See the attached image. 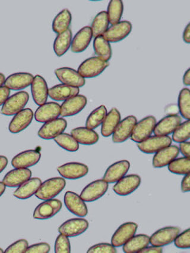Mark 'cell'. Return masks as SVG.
<instances>
[{
    "instance_id": "8fae6325",
    "label": "cell",
    "mask_w": 190,
    "mask_h": 253,
    "mask_svg": "<svg viewBox=\"0 0 190 253\" xmlns=\"http://www.w3.org/2000/svg\"><path fill=\"white\" fill-rule=\"evenodd\" d=\"M141 184V178L137 174L124 176L119 179L113 187L114 192L116 195L125 196L130 195L136 191Z\"/></svg>"
},
{
    "instance_id": "d6a6232c",
    "label": "cell",
    "mask_w": 190,
    "mask_h": 253,
    "mask_svg": "<svg viewBox=\"0 0 190 253\" xmlns=\"http://www.w3.org/2000/svg\"><path fill=\"white\" fill-rule=\"evenodd\" d=\"M150 243V237L147 235H134L123 246V252L126 253H139Z\"/></svg>"
},
{
    "instance_id": "277c9868",
    "label": "cell",
    "mask_w": 190,
    "mask_h": 253,
    "mask_svg": "<svg viewBox=\"0 0 190 253\" xmlns=\"http://www.w3.org/2000/svg\"><path fill=\"white\" fill-rule=\"evenodd\" d=\"M156 120L153 116H148L140 120L133 129L131 139L134 142L140 143L151 136L156 125Z\"/></svg>"
},
{
    "instance_id": "816d5d0a",
    "label": "cell",
    "mask_w": 190,
    "mask_h": 253,
    "mask_svg": "<svg viewBox=\"0 0 190 253\" xmlns=\"http://www.w3.org/2000/svg\"><path fill=\"white\" fill-rule=\"evenodd\" d=\"M190 173L184 176L181 182V190L184 193L189 192L190 190Z\"/></svg>"
},
{
    "instance_id": "ab89813d",
    "label": "cell",
    "mask_w": 190,
    "mask_h": 253,
    "mask_svg": "<svg viewBox=\"0 0 190 253\" xmlns=\"http://www.w3.org/2000/svg\"><path fill=\"white\" fill-rule=\"evenodd\" d=\"M168 170L178 175H187L190 172V160L183 157L175 159L168 165Z\"/></svg>"
},
{
    "instance_id": "db71d44e",
    "label": "cell",
    "mask_w": 190,
    "mask_h": 253,
    "mask_svg": "<svg viewBox=\"0 0 190 253\" xmlns=\"http://www.w3.org/2000/svg\"><path fill=\"white\" fill-rule=\"evenodd\" d=\"M165 112L166 114H168L169 116L171 115H177L179 110L176 105H170L165 109Z\"/></svg>"
},
{
    "instance_id": "6da1fadb",
    "label": "cell",
    "mask_w": 190,
    "mask_h": 253,
    "mask_svg": "<svg viewBox=\"0 0 190 253\" xmlns=\"http://www.w3.org/2000/svg\"><path fill=\"white\" fill-rule=\"evenodd\" d=\"M65 179L60 177L52 178L47 179L40 185L35 196L42 201H48L57 196L65 188Z\"/></svg>"
},
{
    "instance_id": "f907efd6",
    "label": "cell",
    "mask_w": 190,
    "mask_h": 253,
    "mask_svg": "<svg viewBox=\"0 0 190 253\" xmlns=\"http://www.w3.org/2000/svg\"><path fill=\"white\" fill-rule=\"evenodd\" d=\"M180 151L184 155V157H190V143L189 142H184L180 143Z\"/></svg>"
},
{
    "instance_id": "3957f363",
    "label": "cell",
    "mask_w": 190,
    "mask_h": 253,
    "mask_svg": "<svg viewBox=\"0 0 190 253\" xmlns=\"http://www.w3.org/2000/svg\"><path fill=\"white\" fill-rule=\"evenodd\" d=\"M29 99V94L25 91L14 94L2 105L1 113L6 116H15L19 112L24 110Z\"/></svg>"
},
{
    "instance_id": "9f6ffc18",
    "label": "cell",
    "mask_w": 190,
    "mask_h": 253,
    "mask_svg": "<svg viewBox=\"0 0 190 253\" xmlns=\"http://www.w3.org/2000/svg\"><path fill=\"white\" fill-rule=\"evenodd\" d=\"M8 159L4 156L0 155V173L5 169L8 165Z\"/></svg>"
},
{
    "instance_id": "7dc6e473",
    "label": "cell",
    "mask_w": 190,
    "mask_h": 253,
    "mask_svg": "<svg viewBox=\"0 0 190 253\" xmlns=\"http://www.w3.org/2000/svg\"><path fill=\"white\" fill-rule=\"evenodd\" d=\"M27 240L22 239L17 241L5 250V253H24L28 248Z\"/></svg>"
},
{
    "instance_id": "d6986e66",
    "label": "cell",
    "mask_w": 190,
    "mask_h": 253,
    "mask_svg": "<svg viewBox=\"0 0 190 253\" xmlns=\"http://www.w3.org/2000/svg\"><path fill=\"white\" fill-rule=\"evenodd\" d=\"M130 168V163L122 160L111 165L105 172L103 179L108 184L115 183L127 174Z\"/></svg>"
},
{
    "instance_id": "60d3db41",
    "label": "cell",
    "mask_w": 190,
    "mask_h": 253,
    "mask_svg": "<svg viewBox=\"0 0 190 253\" xmlns=\"http://www.w3.org/2000/svg\"><path fill=\"white\" fill-rule=\"evenodd\" d=\"M178 110L184 118L187 120L190 118V92L188 88H184L180 91L178 96Z\"/></svg>"
},
{
    "instance_id": "30bf717a",
    "label": "cell",
    "mask_w": 190,
    "mask_h": 253,
    "mask_svg": "<svg viewBox=\"0 0 190 253\" xmlns=\"http://www.w3.org/2000/svg\"><path fill=\"white\" fill-rule=\"evenodd\" d=\"M180 229L177 226H167L154 232L150 238L152 246L163 247L174 242L175 238L180 234Z\"/></svg>"
},
{
    "instance_id": "484cf974",
    "label": "cell",
    "mask_w": 190,
    "mask_h": 253,
    "mask_svg": "<svg viewBox=\"0 0 190 253\" xmlns=\"http://www.w3.org/2000/svg\"><path fill=\"white\" fill-rule=\"evenodd\" d=\"M34 79V76L31 73H14L5 79L4 86L13 90L24 89L31 85Z\"/></svg>"
},
{
    "instance_id": "ba28073f",
    "label": "cell",
    "mask_w": 190,
    "mask_h": 253,
    "mask_svg": "<svg viewBox=\"0 0 190 253\" xmlns=\"http://www.w3.org/2000/svg\"><path fill=\"white\" fill-rule=\"evenodd\" d=\"M132 28L130 22L126 20L119 22L117 24L111 26L102 36L110 43L120 42L130 35Z\"/></svg>"
},
{
    "instance_id": "ffe728a7",
    "label": "cell",
    "mask_w": 190,
    "mask_h": 253,
    "mask_svg": "<svg viewBox=\"0 0 190 253\" xmlns=\"http://www.w3.org/2000/svg\"><path fill=\"white\" fill-rule=\"evenodd\" d=\"M34 119V113L31 109L26 108L15 115L8 126L11 133H20L31 125Z\"/></svg>"
},
{
    "instance_id": "2e32d148",
    "label": "cell",
    "mask_w": 190,
    "mask_h": 253,
    "mask_svg": "<svg viewBox=\"0 0 190 253\" xmlns=\"http://www.w3.org/2000/svg\"><path fill=\"white\" fill-rule=\"evenodd\" d=\"M64 204L67 210L76 216L84 217L88 213L85 203L75 192L70 191L66 192L64 195Z\"/></svg>"
},
{
    "instance_id": "7c38bea8",
    "label": "cell",
    "mask_w": 190,
    "mask_h": 253,
    "mask_svg": "<svg viewBox=\"0 0 190 253\" xmlns=\"http://www.w3.org/2000/svg\"><path fill=\"white\" fill-rule=\"evenodd\" d=\"M55 75L61 83L68 86L81 87L86 84L85 79L75 69L69 67H63L55 70Z\"/></svg>"
},
{
    "instance_id": "83f0119b",
    "label": "cell",
    "mask_w": 190,
    "mask_h": 253,
    "mask_svg": "<svg viewBox=\"0 0 190 253\" xmlns=\"http://www.w3.org/2000/svg\"><path fill=\"white\" fill-rule=\"evenodd\" d=\"M93 34L91 28L85 26L81 29L76 34L72 42V51L80 53L85 51L92 40Z\"/></svg>"
},
{
    "instance_id": "ac0fdd59",
    "label": "cell",
    "mask_w": 190,
    "mask_h": 253,
    "mask_svg": "<svg viewBox=\"0 0 190 253\" xmlns=\"http://www.w3.org/2000/svg\"><path fill=\"white\" fill-rule=\"evenodd\" d=\"M61 115V106L56 102H48L40 105L35 112L37 122L45 123L58 119Z\"/></svg>"
},
{
    "instance_id": "c3c4849f",
    "label": "cell",
    "mask_w": 190,
    "mask_h": 253,
    "mask_svg": "<svg viewBox=\"0 0 190 253\" xmlns=\"http://www.w3.org/2000/svg\"><path fill=\"white\" fill-rule=\"evenodd\" d=\"M51 247L46 243L34 244L28 247L25 253H48L50 252Z\"/></svg>"
},
{
    "instance_id": "f1b7e54d",
    "label": "cell",
    "mask_w": 190,
    "mask_h": 253,
    "mask_svg": "<svg viewBox=\"0 0 190 253\" xmlns=\"http://www.w3.org/2000/svg\"><path fill=\"white\" fill-rule=\"evenodd\" d=\"M79 92V88L61 84L50 88L48 90V96L54 101H65L77 95Z\"/></svg>"
},
{
    "instance_id": "9a60e30c",
    "label": "cell",
    "mask_w": 190,
    "mask_h": 253,
    "mask_svg": "<svg viewBox=\"0 0 190 253\" xmlns=\"http://www.w3.org/2000/svg\"><path fill=\"white\" fill-rule=\"evenodd\" d=\"M137 122L136 117L133 116H128L122 120L113 134V142L122 143L129 139Z\"/></svg>"
},
{
    "instance_id": "603a6c76",
    "label": "cell",
    "mask_w": 190,
    "mask_h": 253,
    "mask_svg": "<svg viewBox=\"0 0 190 253\" xmlns=\"http://www.w3.org/2000/svg\"><path fill=\"white\" fill-rule=\"evenodd\" d=\"M40 157L39 152L29 150L15 156L11 161V165L15 169H28L39 163Z\"/></svg>"
},
{
    "instance_id": "f5cc1de1",
    "label": "cell",
    "mask_w": 190,
    "mask_h": 253,
    "mask_svg": "<svg viewBox=\"0 0 190 253\" xmlns=\"http://www.w3.org/2000/svg\"><path fill=\"white\" fill-rule=\"evenodd\" d=\"M163 252L162 247L152 246L146 247L139 253H161Z\"/></svg>"
},
{
    "instance_id": "52a82bcc",
    "label": "cell",
    "mask_w": 190,
    "mask_h": 253,
    "mask_svg": "<svg viewBox=\"0 0 190 253\" xmlns=\"http://www.w3.org/2000/svg\"><path fill=\"white\" fill-rule=\"evenodd\" d=\"M108 189V183L104 179H98L84 188L80 198L86 202H95L104 196Z\"/></svg>"
},
{
    "instance_id": "4fadbf2b",
    "label": "cell",
    "mask_w": 190,
    "mask_h": 253,
    "mask_svg": "<svg viewBox=\"0 0 190 253\" xmlns=\"http://www.w3.org/2000/svg\"><path fill=\"white\" fill-rule=\"evenodd\" d=\"M89 222L83 218H73L67 220L58 228L60 234L68 237H75L82 234L89 228Z\"/></svg>"
},
{
    "instance_id": "bcb514c9",
    "label": "cell",
    "mask_w": 190,
    "mask_h": 253,
    "mask_svg": "<svg viewBox=\"0 0 190 253\" xmlns=\"http://www.w3.org/2000/svg\"><path fill=\"white\" fill-rule=\"evenodd\" d=\"M88 253H115V247L109 243H99L93 246L87 250Z\"/></svg>"
},
{
    "instance_id": "4dcf8cb0",
    "label": "cell",
    "mask_w": 190,
    "mask_h": 253,
    "mask_svg": "<svg viewBox=\"0 0 190 253\" xmlns=\"http://www.w3.org/2000/svg\"><path fill=\"white\" fill-rule=\"evenodd\" d=\"M42 184L39 178H30L14 192V196L22 200L28 199L35 195Z\"/></svg>"
},
{
    "instance_id": "e575fe53",
    "label": "cell",
    "mask_w": 190,
    "mask_h": 253,
    "mask_svg": "<svg viewBox=\"0 0 190 253\" xmlns=\"http://www.w3.org/2000/svg\"><path fill=\"white\" fill-rule=\"evenodd\" d=\"M72 20L71 13L69 10L64 9L55 17L52 22V30L55 33L60 34L68 30Z\"/></svg>"
},
{
    "instance_id": "7402d4cb",
    "label": "cell",
    "mask_w": 190,
    "mask_h": 253,
    "mask_svg": "<svg viewBox=\"0 0 190 253\" xmlns=\"http://www.w3.org/2000/svg\"><path fill=\"white\" fill-rule=\"evenodd\" d=\"M48 90L45 79L39 75L35 76L31 84L32 95L35 104L39 106L45 104L48 99Z\"/></svg>"
},
{
    "instance_id": "44dd1931",
    "label": "cell",
    "mask_w": 190,
    "mask_h": 253,
    "mask_svg": "<svg viewBox=\"0 0 190 253\" xmlns=\"http://www.w3.org/2000/svg\"><path fill=\"white\" fill-rule=\"evenodd\" d=\"M58 172L63 178L69 179H77L86 176L89 169L86 165L78 163H70L58 168Z\"/></svg>"
},
{
    "instance_id": "ee69618b",
    "label": "cell",
    "mask_w": 190,
    "mask_h": 253,
    "mask_svg": "<svg viewBox=\"0 0 190 253\" xmlns=\"http://www.w3.org/2000/svg\"><path fill=\"white\" fill-rule=\"evenodd\" d=\"M71 252L69 237L65 235L60 234L57 238L55 243V253H70Z\"/></svg>"
},
{
    "instance_id": "5bb4252c",
    "label": "cell",
    "mask_w": 190,
    "mask_h": 253,
    "mask_svg": "<svg viewBox=\"0 0 190 253\" xmlns=\"http://www.w3.org/2000/svg\"><path fill=\"white\" fill-rule=\"evenodd\" d=\"M137 228L138 225L136 223L129 222L123 223L114 232L111 238V244L115 247L123 246L135 235Z\"/></svg>"
},
{
    "instance_id": "b9f144b4",
    "label": "cell",
    "mask_w": 190,
    "mask_h": 253,
    "mask_svg": "<svg viewBox=\"0 0 190 253\" xmlns=\"http://www.w3.org/2000/svg\"><path fill=\"white\" fill-rule=\"evenodd\" d=\"M54 140L58 146L67 151L75 152L79 149L78 143L69 134L63 133L55 137Z\"/></svg>"
},
{
    "instance_id": "8d00e7d4",
    "label": "cell",
    "mask_w": 190,
    "mask_h": 253,
    "mask_svg": "<svg viewBox=\"0 0 190 253\" xmlns=\"http://www.w3.org/2000/svg\"><path fill=\"white\" fill-rule=\"evenodd\" d=\"M109 19L106 11H102L96 16L92 24V31L93 37L103 35L109 27Z\"/></svg>"
},
{
    "instance_id": "681fc988",
    "label": "cell",
    "mask_w": 190,
    "mask_h": 253,
    "mask_svg": "<svg viewBox=\"0 0 190 253\" xmlns=\"http://www.w3.org/2000/svg\"><path fill=\"white\" fill-rule=\"evenodd\" d=\"M10 90L7 87H0V107L3 105L7 99L9 98Z\"/></svg>"
},
{
    "instance_id": "d590c367",
    "label": "cell",
    "mask_w": 190,
    "mask_h": 253,
    "mask_svg": "<svg viewBox=\"0 0 190 253\" xmlns=\"http://www.w3.org/2000/svg\"><path fill=\"white\" fill-rule=\"evenodd\" d=\"M93 48L95 54L102 60L108 61L112 57V49L110 43L102 35L95 38Z\"/></svg>"
},
{
    "instance_id": "74e56055",
    "label": "cell",
    "mask_w": 190,
    "mask_h": 253,
    "mask_svg": "<svg viewBox=\"0 0 190 253\" xmlns=\"http://www.w3.org/2000/svg\"><path fill=\"white\" fill-rule=\"evenodd\" d=\"M124 11V4L121 0H112L108 4L107 14L111 25L117 24L120 22Z\"/></svg>"
},
{
    "instance_id": "e0dca14e",
    "label": "cell",
    "mask_w": 190,
    "mask_h": 253,
    "mask_svg": "<svg viewBox=\"0 0 190 253\" xmlns=\"http://www.w3.org/2000/svg\"><path fill=\"white\" fill-rule=\"evenodd\" d=\"M87 103L86 96L77 95L70 98L61 106V116L71 117L77 114L85 108Z\"/></svg>"
},
{
    "instance_id": "5b68a950",
    "label": "cell",
    "mask_w": 190,
    "mask_h": 253,
    "mask_svg": "<svg viewBox=\"0 0 190 253\" xmlns=\"http://www.w3.org/2000/svg\"><path fill=\"white\" fill-rule=\"evenodd\" d=\"M171 144L172 139L170 137L155 135L137 144V148L145 154H156L160 150L171 145Z\"/></svg>"
},
{
    "instance_id": "6f0895ef",
    "label": "cell",
    "mask_w": 190,
    "mask_h": 253,
    "mask_svg": "<svg viewBox=\"0 0 190 253\" xmlns=\"http://www.w3.org/2000/svg\"><path fill=\"white\" fill-rule=\"evenodd\" d=\"M183 83L186 86H189L190 84V69L187 70L183 76Z\"/></svg>"
},
{
    "instance_id": "7bdbcfd3",
    "label": "cell",
    "mask_w": 190,
    "mask_h": 253,
    "mask_svg": "<svg viewBox=\"0 0 190 253\" xmlns=\"http://www.w3.org/2000/svg\"><path fill=\"white\" fill-rule=\"evenodd\" d=\"M190 137V120L181 123L172 134V140L177 143L187 142Z\"/></svg>"
},
{
    "instance_id": "f6af8a7d",
    "label": "cell",
    "mask_w": 190,
    "mask_h": 253,
    "mask_svg": "<svg viewBox=\"0 0 190 253\" xmlns=\"http://www.w3.org/2000/svg\"><path fill=\"white\" fill-rule=\"evenodd\" d=\"M175 246L179 249H188L190 247V229H187L177 235L174 240Z\"/></svg>"
},
{
    "instance_id": "680465c9",
    "label": "cell",
    "mask_w": 190,
    "mask_h": 253,
    "mask_svg": "<svg viewBox=\"0 0 190 253\" xmlns=\"http://www.w3.org/2000/svg\"><path fill=\"white\" fill-rule=\"evenodd\" d=\"M5 188H6V186H5L3 182H0V197H1L4 193Z\"/></svg>"
},
{
    "instance_id": "7a4b0ae2",
    "label": "cell",
    "mask_w": 190,
    "mask_h": 253,
    "mask_svg": "<svg viewBox=\"0 0 190 253\" xmlns=\"http://www.w3.org/2000/svg\"><path fill=\"white\" fill-rule=\"evenodd\" d=\"M109 65V62L93 57L83 61L78 67L77 72L84 79L93 78L100 75Z\"/></svg>"
},
{
    "instance_id": "94428289",
    "label": "cell",
    "mask_w": 190,
    "mask_h": 253,
    "mask_svg": "<svg viewBox=\"0 0 190 253\" xmlns=\"http://www.w3.org/2000/svg\"><path fill=\"white\" fill-rule=\"evenodd\" d=\"M4 253L3 250L0 248V253Z\"/></svg>"
},
{
    "instance_id": "11a10c76",
    "label": "cell",
    "mask_w": 190,
    "mask_h": 253,
    "mask_svg": "<svg viewBox=\"0 0 190 253\" xmlns=\"http://www.w3.org/2000/svg\"><path fill=\"white\" fill-rule=\"evenodd\" d=\"M183 38L184 42L188 44L190 43V23L184 29Z\"/></svg>"
},
{
    "instance_id": "cb8c5ba5",
    "label": "cell",
    "mask_w": 190,
    "mask_h": 253,
    "mask_svg": "<svg viewBox=\"0 0 190 253\" xmlns=\"http://www.w3.org/2000/svg\"><path fill=\"white\" fill-rule=\"evenodd\" d=\"M181 118L177 115L166 116L156 123L154 128L156 136H168L174 133L181 123Z\"/></svg>"
},
{
    "instance_id": "1f68e13d",
    "label": "cell",
    "mask_w": 190,
    "mask_h": 253,
    "mask_svg": "<svg viewBox=\"0 0 190 253\" xmlns=\"http://www.w3.org/2000/svg\"><path fill=\"white\" fill-rule=\"evenodd\" d=\"M72 136L81 145H93L99 140V135L94 130L87 127H77L73 129Z\"/></svg>"
},
{
    "instance_id": "836d02e7",
    "label": "cell",
    "mask_w": 190,
    "mask_h": 253,
    "mask_svg": "<svg viewBox=\"0 0 190 253\" xmlns=\"http://www.w3.org/2000/svg\"><path fill=\"white\" fill-rule=\"evenodd\" d=\"M72 42V32L69 29L65 32L58 35L54 41V51L58 57H62L71 46Z\"/></svg>"
},
{
    "instance_id": "91938a15",
    "label": "cell",
    "mask_w": 190,
    "mask_h": 253,
    "mask_svg": "<svg viewBox=\"0 0 190 253\" xmlns=\"http://www.w3.org/2000/svg\"><path fill=\"white\" fill-rule=\"evenodd\" d=\"M5 81V76L2 73H0V87L2 86Z\"/></svg>"
},
{
    "instance_id": "9c48e42d",
    "label": "cell",
    "mask_w": 190,
    "mask_h": 253,
    "mask_svg": "<svg viewBox=\"0 0 190 253\" xmlns=\"http://www.w3.org/2000/svg\"><path fill=\"white\" fill-rule=\"evenodd\" d=\"M62 208V203L58 199H50L41 203L35 209L34 217L36 219L45 220L51 218Z\"/></svg>"
},
{
    "instance_id": "f546056e",
    "label": "cell",
    "mask_w": 190,
    "mask_h": 253,
    "mask_svg": "<svg viewBox=\"0 0 190 253\" xmlns=\"http://www.w3.org/2000/svg\"><path fill=\"white\" fill-rule=\"evenodd\" d=\"M121 122V114L117 109L113 108L107 114L102 124L101 134L105 137L113 135Z\"/></svg>"
},
{
    "instance_id": "8992f818",
    "label": "cell",
    "mask_w": 190,
    "mask_h": 253,
    "mask_svg": "<svg viewBox=\"0 0 190 253\" xmlns=\"http://www.w3.org/2000/svg\"><path fill=\"white\" fill-rule=\"evenodd\" d=\"M67 126V121L63 118L50 121L39 129L38 136L44 140L54 139L65 131Z\"/></svg>"
},
{
    "instance_id": "4316f807",
    "label": "cell",
    "mask_w": 190,
    "mask_h": 253,
    "mask_svg": "<svg viewBox=\"0 0 190 253\" xmlns=\"http://www.w3.org/2000/svg\"><path fill=\"white\" fill-rule=\"evenodd\" d=\"M32 172L28 169H15L5 175L2 182L8 187H19L31 178Z\"/></svg>"
},
{
    "instance_id": "d4e9b609",
    "label": "cell",
    "mask_w": 190,
    "mask_h": 253,
    "mask_svg": "<svg viewBox=\"0 0 190 253\" xmlns=\"http://www.w3.org/2000/svg\"><path fill=\"white\" fill-rule=\"evenodd\" d=\"M180 154L179 148L172 145L166 147L156 153L153 158V166L156 169L163 168L177 158Z\"/></svg>"
},
{
    "instance_id": "f35d334b",
    "label": "cell",
    "mask_w": 190,
    "mask_h": 253,
    "mask_svg": "<svg viewBox=\"0 0 190 253\" xmlns=\"http://www.w3.org/2000/svg\"><path fill=\"white\" fill-rule=\"evenodd\" d=\"M107 110L105 106L101 105L96 108L87 117L86 122V126L89 129H95L101 126L106 117Z\"/></svg>"
}]
</instances>
